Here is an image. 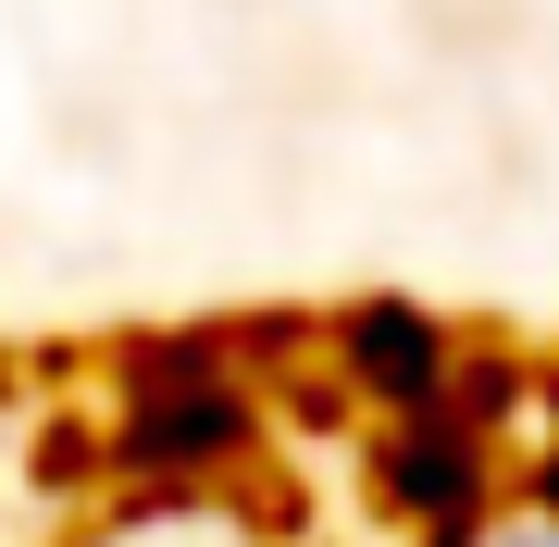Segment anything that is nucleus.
<instances>
[{"instance_id": "f257e3e1", "label": "nucleus", "mask_w": 559, "mask_h": 547, "mask_svg": "<svg viewBox=\"0 0 559 547\" xmlns=\"http://www.w3.org/2000/svg\"><path fill=\"white\" fill-rule=\"evenodd\" d=\"M261 448V385L212 336H162L124 361V399L100 411V461L138 486H224Z\"/></svg>"}, {"instance_id": "f03ea898", "label": "nucleus", "mask_w": 559, "mask_h": 547, "mask_svg": "<svg viewBox=\"0 0 559 547\" xmlns=\"http://www.w3.org/2000/svg\"><path fill=\"white\" fill-rule=\"evenodd\" d=\"M360 486H373V510L411 547H485L522 510V448L498 424H473V411L436 399V411H385V424H373Z\"/></svg>"}, {"instance_id": "7ed1b4c3", "label": "nucleus", "mask_w": 559, "mask_h": 547, "mask_svg": "<svg viewBox=\"0 0 559 547\" xmlns=\"http://www.w3.org/2000/svg\"><path fill=\"white\" fill-rule=\"evenodd\" d=\"M323 373H336L373 424H385V411H436L448 373H460V324L423 311V299H360V311L323 324Z\"/></svg>"}, {"instance_id": "20e7f679", "label": "nucleus", "mask_w": 559, "mask_h": 547, "mask_svg": "<svg viewBox=\"0 0 559 547\" xmlns=\"http://www.w3.org/2000/svg\"><path fill=\"white\" fill-rule=\"evenodd\" d=\"M485 547H559V510H510V523L485 535Z\"/></svg>"}]
</instances>
